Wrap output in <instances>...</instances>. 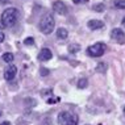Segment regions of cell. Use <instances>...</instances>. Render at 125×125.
Instances as JSON below:
<instances>
[{
    "label": "cell",
    "mask_w": 125,
    "mask_h": 125,
    "mask_svg": "<svg viewBox=\"0 0 125 125\" xmlns=\"http://www.w3.org/2000/svg\"><path fill=\"white\" fill-rule=\"evenodd\" d=\"M3 61L7 62V63H11L13 61V54L12 53H4L3 54Z\"/></svg>",
    "instance_id": "13"
},
{
    "label": "cell",
    "mask_w": 125,
    "mask_h": 125,
    "mask_svg": "<svg viewBox=\"0 0 125 125\" xmlns=\"http://www.w3.org/2000/svg\"><path fill=\"white\" fill-rule=\"evenodd\" d=\"M57 37H58L59 40H66L67 37H69V32H67V29H65V28L57 29Z\"/></svg>",
    "instance_id": "10"
},
{
    "label": "cell",
    "mask_w": 125,
    "mask_h": 125,
    "mask_svg": "<svg viewBox=\"0 0 125 125\" xmlns=\"http://www.w3.org/2000/svg\"><path fill=\"white\" fill-rule=\"evenodd\" d=\"M24 43H25L26 46H32V45H34V40H33L32 37H28V38H25Z\"/></svg>",
    "instance_id": "16"
},
{
    "label": "cell",
    "mask_w": 125,
    "mask_h": 125,
    "mask_svg": "<svg viewBox=\"0 0 125 125\" xmlns=\"http://www.w3.org/2000/svg\"><path fill=\"white\" fill-rule=\"evenodd\" d=\"M40 73H41V75H42V76L49 75V70H48V69H41V71H40Z\"/></svg>",
    "instance_id": "17"
},
{
    "label": "cell",
    "mask_w": 125,
    "mask_h": 125,
    "mask_svg": "<svg viewBox=\"0 0 125 125\" xmlns=\"http://www.w3.org/2000/svg\"><path fill=\"white\" fill-rule=\"evenodd\" d=\"M0 116H1V113H0Z\"/></svg>",
    "instance_id": "24"
},
{
    "label": "cell",
    "mask_w": 125,
    "mask_h": 125,
    "mask_svg": "<svg viewBox=\"0 0 125 125\" xmlns=\"http://www.w3.org/2000/svg\"><path fill=\"white\" fill-rule=\"evenodd\" d=\"M87 86H88V80H87L86 78H82V79L78 80V88H79V90L86 88Z\"/></svg>",
    "instance_id": "11"
},
{
    "label": "cell",
    "mask_w": 125,
    "mask_h": 125,
    "mask_svg": "<svg viewBox=\"0 0 125 125\" xmlns=\"http://www.w3.org/2000/svg\"><path fill=\"white\" fill-rule=\"evenodd\" d=\"M55 28V19L52 13H48L40 20V30L43 34H50Z\"/></svg>",
    "instance_id": "2"
},
{
    "label": "cell",
    "mask_w": 125,
    "mask_h": 125,
    "mask_svg": "<svg viewBox=\"0 0 125 125\" xmlns=\"http://www.w3.org/2000/svg\"><path fill=\"white\" fill-rule=\"evenodd\" d=\"M17 19H19V9L15 8V7H9V8H5L1 13V24L3 26H13L17 22Z\"/></svg>",
    "instance_id": "1"
},
{
    "label": "cell",
    "mask_w": 125,
    "mask_h": 125,
    "mask_svg": "<svg viewBox=\"0 0 125 125\" xmlns=\"http://www.w3.org/2000/svg\"><path fill=\"white\" fill-rule=\"evenodd\" d=\"M16 74H17V67H16L15 65L8 66V67L5 69V71H4V79H5V80H12V79H15Z\"/></svg>",
    "instance_id": "7"
},
{
    "label": "cell",
    "mask_w": 125,
    "mask_h": 125,
    "mask_svg": "<svg viewBox=\"0 0 125 125\" xmlns=\"http://www.w3.org/2000/svg\"><path fill=\"white\" fill-rule=\"evenodd\" d=\"M0 125H11V123H9V121H4V123H1Z\"/></svg>",
    "instance_id": "21"
},
{
    "label": "cell",
    "mask_w": 125,
    "mask_h": 125,
    "mask_svg": "<svg viewBox=\"0 0 125 125\" xmlns=\"http://www.w3.org/2000/svg\"><path fill=\"white\" fill-rule=\"evenodd\" d=\"M58 123L61 125H78L79 117H78L76 113L65 111V112H61L58 115Z\"/></svg>",
    "instance_id": "3"
},
{
    "label": "cell",
    "mask_w": 125,
    "mask_h": 125,
    "mask_svg": "<svg viewBox=\"0 0 125 125\" xmlns=\"http://www.w3.org/2000/svg\"><path fill=\"white\" fill-rule=\"evenodd\" d=\"M92 9L95 12H104V9H105V5L103 4V3H99V4H95L92 7Z\"/></svg>",
    "instance_id": "14"
},
{
    "label": "cell",
    "mask_w": 125,
    "mask_h": 125,
    "mask_svg": "<svg viewBox=\"0 0 125 125\" xmlns=\"http://www.w3.org/2000/svg\"><path fill=\"white\" fill-rule=\"evenodd\" d=\"M4 38H5L4 33H1V32H0V42H3V41H4Z\"/></svg>",
    "instance_id": "20"
},
{
    "label": "cell",
    "mask_w": 125,
    "mask_h": 125,
    "mask_svg": "<svg viewBox=\"0 0 125 125\" xmlns=\"http://www.w3.org/2000/svg\"><path fill=\"white\" fill-rule=\"evenodd\" d=\"M52 57H53V53H52V50H50L49 48L41 49V52H40V54H38V59L43 61V62H45V61H50Z\"/></svg>",
    "instance_id": "8"
},
{
    "label": "cell",
    "mask_w": 125,
    "mask_h": 125,
    "mask_svg": "<svg viewBox=\"0 0 125 125\" xmlns=\"http://www.w3.org/2000/svg\"><path fill=\"white\" fill-rule=\"evenodd\" d=\"M87 26L92 30H97V29L104 28V22L101 21V20H90V21L87 22Z\"/></svg>",
    "instance_id": "9"
},
{
    "label": "cell",
    "mask_w": 125,
    "mask_h": 125,
    "mask_svg": "<svg viewBox=\"0 0 125 125\" xmlns=\"http://www.w3.org/2000/svg\"><path fill=\"white\" fill-rule=\"evenodd\" d=\"M124 115H125V107H124Z\"/></svg>",
    "instance_id": "23"
},
{
    "label": "cell",
    "mask_w": 125,
    "mask_h": 125,
    "mask_svg": "<svg viewBox=\"0 0 125 125\" xmlns=\"http://www.w3.org/2000/svg\"><path fill=\"white\" fill-rule=\"evenodd\" d=\"M88 0H73L74 4H84V3H87Z\"/></svg>",
    "instance_id": "18"
},
{
    "label": "cell",
    "mask_w": 125,
    "mask_h": 125,
    "mask_svg": "<svg viewBox=\"0 0 125 125\" xmlns=\"http://www.w3.org/2000/svg\"><path fill=\"white\" fill-rule=\"evenodd\" d=\"M107 50V45L103 42H96L94 45H91L87 48V54L90 57H94V58H97V57H101Z\"/></svg>",
    "instance_id": "4"
},
{
    "label": "cell",
    "mask_w": 125,
    "mask_h": 125,
    "mask_svg": "<svg viewBox=\"0 0 125 125\" xmlns=\"http://www.w3.org/2000/svg\"><path fill=\"white\" fill-rule=\"evenodd\" d=\"M121 24H123L125 26V16H124V19H123V21H121Z\"/></svg>",
    "instance_id": "22"
},
{
    "label": "cell",
    "mask_w": 125,
    "mask_h": 125,
    "mask_svg": "<svg viewBox=\"0 0 125 125\" xmlns=\"http://www.w3.org/2000/svg\"><path fill=\"white\" fill-rule=\"evenodd\" d=\"M101 69H103V70H105V69H107V66L104 65V63H100V65L97 66V69H96V70H97V71H100V73H101Z\"/></svg>",
    "instance_id": "19"
},
{
    "label": "cell",
    "mask_w": 125,
    "mask_h": 125,
    "mask_svg": "<svg viewBox=\"0 0 125 125\" xmlns=\"http://www.w3.org/2000/svg\"><path fill=\"white\" fill-rule=\"evenodd\" d=\"M79 50H80V46H79V45H76V43H71V45L69 46V52H70V53H73V54L78 53Z\"/></svg>",
    "instance_id": "15"
},
{
    "label": "cell",
    "mask_w": 125,
    "mask_h": 125,
    "mask_svg": "<svg viewBox=\"0 0 125 125\" xmlns=\"http://www.w3.org/2000/svg\"><path fill=\"white\" fill-rule=\"evenodd\" d=\"M113 5L117 9H125V0H115Z\"/></svg>",
    "instance_id": "12"
},
{
    "label": "cell",
    "mask_w": 125,
    "mask_h": 125,
    "mask_svg": "<svg viewBox=\"0 0 125 125\" xmlns=\"http://www.w3.org/2000/svg\"><path fill=\"white\" fill-rule=\"evenodd\" d=\"M53 11L55 12L57 15L63 16L67 13V5L63 1H61V0H57V1L53 3Z\"/></svg>",
    "instance_id": "5"
},
{
    "label": "cell",
    "mask_w": 125,
    "mask_h": 125,
    "mask_svg": "<svg viewBox=\"0 0 125 125\" xmlns=\"http://www.w3.org/2000/svg\"><path fill=\"white\" fill-rule=\"evenodd\" d=\"M111 37L120 43H123L125 41V33H124V30L120 29V28H115L112 32H111Z\"/></svg>",
    "instance_id": "6"
}]
</instances>
